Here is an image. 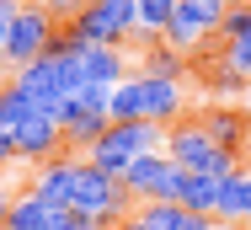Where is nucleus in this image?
Masks as SVG:
<instances>
[{
    "instance_id": "1",
    "label": "nucleus",
    "mask_w": 251,
    "mask_h": 230,
    "mask_svg": "<svg viewBox=\"0 0 251 230\" xmlns=\"http://www.w3.org/2000/svg\"><path fill=\"white\" fill-rule=\"evenodd\" d=\"M70 214L86 220V225H101V230H118V220L134 214V198L123 177H107L101 166L80 161V177H75V198H70Z\"/></svg>"
},
{
    "instance_id": "2",
    "label": "nucleus",
    "mask_w": 251,
    "mask_h": 230,
    "mask_svg": "<svg viewBox=\"0 0 251 230\" xmlns=\"http://www.w3.org/2000/svg\"><path fill=\"white\" fill-rule=\"evenodd\" d=\"M166 155H171L176 166H187V172H203V177H235V172H241V155L219 150L198 118H182V123L166 129Z\"/></svg>"
},
{
    "instance_id": "3",
    "label": "nucleus",
    "mask_w": 251,
    "mask_h": 230,
    "mask_svg": "<svg viewBox=\"0 0 251 230\" xmlns=\"http://www.w3.org/2000/svg\"><path fill=\"white\" fill-rule=\"evenodd\" d=\"M155 150H166V129H160V123H112V129L86 150V161L101 166L107 177H123V172L134 166V155H155Z\"/></svg>"
},
{
    "instance_id": "4",
    "label": "nucleus",
    "mask_w": 251,
    "mask_h": 230,
    "mask_svg": "<svg viewBox=\"0 0 251 230\" xmlns=\"http://www.w3.org/2000/svg\"><path fill=\"white\" fill-rule=\"evenodd\" d=\"M187 177H193L187 166H176L166 150H155V155H134V166L123 172V187L134 203H182Z\"/></svg>"
},
{
    "instance_id": "5",
    "label": "nucleus",
    "mask_w": 251,
    "mask_h": 230,
    "mask_svg": "<svg viewBox=\"0 0 251 230\" xmlns=\"http://www.w3.org/2000/svg\"><path fill=\"white\" fill-rule=\"evenodd\" d=\"M70 27L86 48H123L139 32V0H91Z\"/></svg>"
},
{
    "instance_id": "6",
    "label": "nucleus",
    "mask_w": 251,
    "mask_h": 230,
    "mask_svg": "<svg viewBox=\"0 0 251 230\" xmlns=\"http://www.w3.org/2000/svg\"><path fill=\"white\" fill-rule=\"evenodd\" d=\"M230 11H235V0H176V16H171V27H166L160 43H171L176 54H193L208 32L225 27Z\"/></svg>"
},
{
    "instance_id": "7",
    "label": "nucleus",
    "mask_w": 251,
    "mask_h": 230,
    "mask_svg": "<svg viewBox=\"0 0 251 230\" xmlns=\"http://www.w3.org/2000/svg\"><path fill=\"white\" fill-rule=\"evenodd\" d=\"M53 27H59V22H53L49 11L27 0V11H22V16L11 22V32H5V70L16 75L22 64H32V59H43V48H49Z\"/></svg>"
},
{
    "instance_id": "8",
    "label": "nucleus",
    "mask_w": 251,
    "mask_h": 230,
    "mask_svg": "<svg viewBox=\"0 0 251 230\" xmlns=\"http://www.w3.org/2000/svg\"><path fill=\"white\" fill-rule=\"evenodd\" d=\"M11 144H16V161L43 166V161H53V155L64 150V123H59L53 113H32V118L11 134Z\"/></svg>"
},
{
    "instance_id": "9",
    "label": "nucleus",
    "mask_w": 251,
    "mask_h": 230,
    "mask_svg": "<svg viewBox=\"0 0 251 230\" xmlns=\"http://www.w3.org/2000/svg\"><path fill=\"white\" fill-rule=\"evenodd\" d=\"M75 177H80L75 150H59L53 161L32 166V187H27V193H38V198L53 203V209H70V198H75Z\"/></svg>"
},
{
    "instance_id": "10",
    "label": "nucleus",
    "mask_w": 251,
    "mask_h": 230,
    "mask_svg": "<svg viewBox=\"0 0 251 230\" xmlns=\"http://www.w3.org/2000/svg\"><path fill=\"white\" fill-rule=\"evenodd\" d=\"M11 81L32 96L43 113H53V118H59V113H64V102H70V96H64V75H59V59H49V54H43V59H32V64H22Z\"/></svg>"
},
{
    "instance_id": "11",
    "label": "nucleus",
    "mask_w": 251,
    "mask_h": 230,
    "mask_svg": "<svg viewBox=\"0 0 251 230\" xmlns=\"http://www.w3.org/2000/svg\"><path fill=\"white\" fill-rule=\"evenodd\" d=\"M198 123L208 129V139H214L219 150L246 155V139H251V118H246V107H208V113H198Z\"/></svg>"
},
{
    "instance_id": "12",
    "label": "nucleus",
    "mask_w": 251,
    "mask_h": 230,
    "mask_svg": "<svg viewBox=\"0 0 251 230\" xmlns=\"http://www.w3.org/2000/svg\"><path fill=\"white\" fill-rule=\"evenodd\" d=\"M139 75H145V70H139ZM182 113H187L182 81H155V75H145V123L171 129V123H182Z\"/></svg>"
},
{
    "instance_id": "13",
    "label": "nucleus",
    "mask_w": 251,
    "mask_h": 230,
    "mask_svg": "<svg viewBox=\"0 0 251 230\" xmlns=\"http://www.w3.org/2000/svg\"><path fill=\"white\" fill-rule=\"evenodd\" d=\"M59 123H64V150H91V144H97L107 129H112V118H107V113H86L75 96L64 102Z\"/></svg>"
},
{
    "instance_id": "14",
    "label": "nucleus",
    "mask_w": 251,
    "mask_h": 230,
    "mask_svg": "<svg viewBox=\"0 0 251 230\" xmlns=\"http://www.w3.org/2000/svg\"><path fill=\"white\" fill-rule=\"evenodd\" d=\"M112 123H145V75L128 70V81H118L112 91Z\"/></svg>"
},
{
    "instance_id": "15",
    "label": "nucleus",
    "mask_w": 251,
    "mask_h": 230,
    "mask_svg": "<svg viewBox=\"0 0 251 230\" xmlns=\"http://www.w3.org/2000/svg\"><path fill=\"white\" fill-rule=\"evenodd\" d=\"M208 220H225V225H241V230H246V166H241L235 177L219 182V203H214Z\"/></svg>"
},
{
    "instance_id": "16",
    "label": "nucleus",
    "mask_w": 251,
    "mask_h": 230,
    "mask_svg": "<svg viewBox=\"0 0 251 230\" xmlns=\"http://www.w3.org/2000/svg\"><path fill=\"white\" fill-rule=\"evenodd\" d=\"M32 113H43V107L22 91L16 81H5V86H0V134H16V129L32 118Z\"/></svg>"
},
{
    "instance_id": "17",
    "label": "nucleus",
    "mask_w": 251,
    "mask_h": 230,
    "mask_svg": "<svg viewBox=\"0 0 251 230\" xmlns=\"http://www.w3.org/2000/svg\"><path fill=\"white\" fill-rule=\"evenodd\" d=\"M171 16H176V0H139V32H134V43H160L166 38V27H171Z\"/></svg>"
},
{
    "instance_id": "18",
    "label": "nucleus",
    "mask_w": 251,
    "mask_h": 230,
    "mask_svg": "<svg viewBox=\"0 0 251 230\" xmlns=\"http://www.w3.org/2000/svg\"><path fill=\"white\" fill-rule=\"evenodd\" d=\"M139 70L155 75V81H187V54H176L171 43H150L145 59H139Z\"/></svg>"
},
{
    "instance_id": "19",
    "label": "nucleus",
    "mask_w": 251,
    "mask_h": 230,
    "mask_svg": "<svg viewBox=\"0 0 251 230\" xmlns=\"http://www.w3.org/2000/svg\"><path fill=\"white\" fill-rule=\"evenodd\" d=\"M49 214H53V203H43L38 193H22L5 214V230H49Z\"/></svg>"
},
{
    "instance_id": "20",
    "label": "nucleus",
    "mask_w": 251,
    "mask_h": 230,
    "mask_svg": "<svg viewBox=\"0 0 251 230\" xmlns=\"http://www.w3.org/2000/svg\"><path fill=\"white\" fill-rule=\"evenodd\" d=\"M219 182H225V177H203V172H193V177H187V193H182V209H193V214H214V203H219Z\"/></svg>"
},
{
    "instance_id": "21",
    "label": "nucleus",
    "mask_w": 251,
    "mask_h": 230,
    "mask_svg": "<svg viewBox=\"0 0 251 230\" xmlns=\"http://www.w3.org/2000/svg\"><path fill=\"white\" fill-rule=\"evenodd\" d=\"M208 91H219V96H251V75H241V70H230L225 59L208 70Z\"/></svg>"
},
{
    "instance_id": "22",
    "label": "nucleus",
    "mask_w": 251,
    "mask_h": 230,
    "mask_svg": "<svg viewBox=\"0 0 251 230\" xmlns=\"http://www.w3.org/2000/svg\"><path fill=\"white\" fill-rule=\"evenodd\" d=\"M219 38H225V43H251V0H235V11L225 16Z\"/></svg>"
},
{
    "instance_id": "23",
    "label": "nucleus",
    "mask_w": 251,
    "mask_h": 230,
    "mask_svg": "<svg viewBox=\"0 0 251 230\" xmlns=\"http://www.w3.org/2000/svg\"><path fill=\"white\" fill-rule=\"evenodd\" d=\"M32 5H43L53 22H75V16H80V11L91 5V0H32Z\"/></svg>"
},
{
    "instance_id": "24",
    "label": "nucleus",
    "mask_w": 251,
    "mask_h": 230,
    "mask_svg": "<svg viewBox=\"0 0 251 230\" xmlns=\"http://www.w3.org/2000/svg\"><path fill=\"white\" fill-rule=\"evenodd\" d=\"M219 59H225L230 70H241V75H251V43H225V48H219Z\"/></svg>"
},
{
    "instance_id": "25",
    "label": "nucleus",
    "mask_w": 251,
    "mask_h": 230,
    "mask_svg": "<svg viewBox=\"0 0 251 230\" xmlns=\"http://www.w3.org/2000/svg\"><path fill=\"white\" fill-rule=\"evenodd\" d=\"M5 166H16V144H11V134H0V172Z\"/></svg>"
},
{
    "instance_id": "26",
    "label": "nucleus",
    "mask_w": 251,
    "mask_h": 230,
    "mask_svg": "<svg viewBox=\"0 0 251 230\" xmlns=\"http://www.w3.org/2000/svg\"><path fill=\"white\" fill-rule=\"evenodd\" d=\"M11 203H16V198H11V193H5V182H0V230H5V214H11Z\"/></svg>"
},
{
    "instance_id": "27",
    "label": "nucleus",
    "mask_w": 251,
    "mask_h": 230,
    "mask_svg": "<svg viewBox=\"0 0 251 230\" xmlns=\"http://www.w3.org/2000/svg\"><path fill=\"white\" fill-rule=\"evenodd\" d=\"M118 230H150V225H145L139 214H128V220H118Z\"/></svg>"
},
{
    "instance_id": "28",
    "label": "nucleus",
    "mask_w": 251,
    "mask_h": 230,
    "mask_svg": "<svg viewBox=\"0 0 251 230\" xmlns=\"http://www.w3.org/2000/svg\"><path fill=\"white\" fill-rule=\"evenodd\" d=\"M5 32H11V22L0 16V70H5Z\"/></svg>"
},
{
    "instance_id": "29",
    "label": "nucleus",
    "mask_w": 251,
    "mask_h": 230,
    "mask_svg": "<svg viewBox=\"0 0 251 230\" xmlns=\"http://www.w3.org/2000/svg\"><path fill=\"white\" fill-rule=\"evenodd\" d=\"M246 230H251V166H246Z\"/></svg>"
},
{
    "instance_id": "30",
    "label": "nucleus",
    "mask_w": 251,
    "mask_h": 230,
    "mask_svg": "<svg viewBox=\"0 0 251 230\" xmlns=\"http://www.w3.org/2000/svg\"><path fill=\"white\" fill-rule=\"evenodd\" d=\"M203 230H241V225H225V220H208Z\"/></svg>"
},
{
    "instance_id": "31",
    "label": "nucleus",
    "mask_w": 251,
    "mask_h": 230,
    "mask_svg": "<svg viewBox=\"0 0 251 230\" xmlns=\"http://www.w3.org/2000/svg\"><path fill=\"white\" fill-rule=\"evenodd\" d=\"M241 107H246V118H251V96H246V102H241Z\"/></svg>"
},
{
    "instance_id": "32",
    "label": "nucleus",
    "mask_w": 251,
    "mask_h": 230,
    "mask_svg": "<svg viewBox=\"0 0 251 230\" xmlns=\"http://www.w3.org/2000/svg\"><path fill=\"white\" fill-rule=\"evenodd\" d=\"M246 150H251V139H246Z\"/></svg>"
}]
</instances>
